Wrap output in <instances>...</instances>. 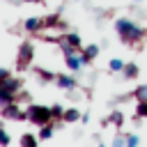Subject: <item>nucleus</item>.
Returning <instances> with one entry per match:
<instances>
[{
    "mask_svg": "<svg viewBox=\"0 0 147 147\" xmlns=\"http://www.w3.org/2000/svg\"><path fill=\"white\" fill-rule=\"evenodd\" d=\"M37 74L41 76V80H55V74H51V71H46L41 67H37Z\"/></svg>",
    "mask_w": 147,
    "mask_h": 147,
    "instance_id": "f3484780",
    "label": "nucleus"
},
{
    "mask_svg": "<svg viewBox=\"0 0 147 147\" xmlns=\"http://www.w3.org/2000/svg\"><path fill=\"white\" fill-rule=\"evenodd\" d=\"M57 25H62V21H60L57 14H51V16L44 18V28H57Z\"/></svg>",
    "mask_w": 147,
    "mask_h": 147,
    "instance_id": "f8f14e48",
    "label": "nucleus"
},
{
    "mask_svg": "<svg viewBox=\"0 0 147 147\" xmlns=\"http://www.w3.org/2000/svg\"><path fill=\"white\" fill-rule=\"evenodd\" d=\"M32 57H34V46L30 41H23L18 46V55H16V69L18 71H25L30 64H32Z\"/></svg>",
    "mask_w": 147,
    "mask_h": 147,
    "instance_id": "7ed1b4c3",
    "label": "nucleus"
},
{
    "mask_svg": "<svg viewBox=\"0 0 147 147\" xmlns=\"http://www.w3.org/2000/svg\"><path fill=\"white\" fill-rule=\"evenodd\" d=\"M55 85L62 87V90H74L76 87V78L69 76V74H57L55 76Z\"/></svg>",
    "mask_w": 147,
    "mask_h": 147,
    "instance_id": "39448f33",
    "label": "nucleus"
},
{
    "mask_svg": "<svg viewBox=\"0 0 147 147\" xmlns=\"http://www.w3.org/2000/svg\"><path fill=\"white\" fill-rule=\"evenodd\" d=\"M23 2H44V0H23Z\"/></svg>",
    "mask_w": 147,
    "mask_h": 147,
    "instance_id": "5701e85b",
    "label": "nucleus"
},
{
    "mask_svg": "<svg viewBox=\"0 0 147 147\" xmlns=\"http://www.w3.org/2000/svg\"><path fill=\"white\" fill-rule=\"evenodd\" d=\"M138 142H140V140H138V136H126V145H131V147H133V145H138Z\"/></svg>",
    "mask_w": 147,
    "mask_h": 147,
    "instance_id": "aec40b11",
    "label": "nucleus"
},
{
    "mask_svg": "<svg viewBox=\"0 0 147 147\" xmlns=\"http://www.w3.org/2000/svg\"><path fill=\"white\" fill-rule=\"evenodd\" d=\"M115 30H117L119 39H122L124 44H129V46H138V44L147 37V32H145L142 28H138L133 21H129V18H117V21H115Z\"/></svg>",
    "mask_w": 147,
    "mask_h": 147,
    "instance_id": "f257e3e1",
    "label": "nucleus"
},
{
    "mask_svg": "<svg viewBox=\"0 0 147 147\" xmlns=\"http://www.w3.org/2000/svg\"><path fill=\"white\" fill-rule=\"evenodd\" d=\"M11 142V138H9V133L5 131V129H0V145H9Z\"/></svg>",
    "mask_w": 147,
    "mask_h": 147,
    "instance_id": "6ab92c4d",
    "label": "nucleus"
},
{
    "mask_svg": "<svg viewBox=\"0 0 147 147\" xmlns=\"http://www.w3.org/2000/svg\"><path fill=\"white\" fill-rule=\"evenodd\" d=\"M9 78V69H2L0 67V80H7Z\"/></svg>",
    "mask_w": 147,
    "mask_h": 147,
    "instance_id": "4be33fe9",
    "label": "nucleus"
},
{
    "mask_svg": "<svg viewBox=\"0 0 147 147\" xmlns=\"http://www.w3.org/2000/svg\"><path fill=\"white\" fill-rule=\"evenodd\" d=\"M133 96H136L138 101H147V85H140V87L133 92Z\"/></svg>",
    "mask_w": 147,
    "mask_h": 147,
    "instance_id": "dca6fc26",
    "label": "nucleus"
},
{
    "mask_svg": "<svg viewBox=\"0 0 147 147\" xmlns=\"http://www.w3.org/2000/svg\"><path fill=\"white\" fill-rule=\"evenodd\" d=\"M18 142H21V145H37V136L25 133V136H21V138H18Z\"/></svg>",
    "mask_w": 147,
    "mask_h": 147,
    "instance_id": "2eb2a0df",
    "label": "nucleus"
},
{
    "mask_svg": "<svg viewBox=\"0 0 147 147\" xmlns=\"http://www.w3.org/2000/svg\"><path fill=\"white\" fill-rule=\"evenodd\" d=\"M53 122H48V124H44L41 126V131H39V140H51L53 138Z\"/></svg>",
    "mask_w": 147,
    "mask_h": 147,
    "instance_id": "9b49d317",
    "label": "nucleus"
},
{
    "mask_svg": "<svg viewBox=\"0 0 147 147\" xmlns=\"http://www.w3.org/2000/svg\"><path fill=\"white\" fill-rule=\"evenodd\" d=\"M138 74H140V69H138V64H136V62L124 64V76H126V78H138Z\"/></svg>",
    "mask_w": 147,
    "mask_h": 147,
    "instance_id": "9d476101",
    "label": "nucleus"
},
{
    "mask_svg": "<svg viewBox=\"0 0 147 147\" xmlns=\"http://www.w3.org/2000/svg\"><path fill=\"white\" fill-rule=\"evenodd\" d=\"M60 44H67V46H71V48H80V37L76 34V32H69V34H64L62 39H60Z\"/></svg>",
    "mask_w": 147,
    "mask_h": 147,
    "instance_id": "6e6552de",
    "label": "nucleus"
},
{
    "mask_svg": "<svg viewBox=\"0 0 147 147\" xmlns=\"http://www.w3.org/2000/svg\"><path fill=\"white\" fill-rule=\"evenodd\" d=\"M51 113H53V119H62V117H64V108H62L60 103H53V106H51Z\"/></svg>",
    "mask_w": 147,
    "mask_h": 147,
    "instance_id": "4468645a",
    "label": "nucleus"
},
{
    "mask_svg": "<svg viewBox=\"0 0 147 147\" xmlns=\"http://www.w3.org/2000/svg\"><path fill=\"white\" fill-rule=\"evenodd\" d=\"M0 115L5 117V119H14V122H21V119H28V108L23 110L16 101L14 103H7V106H2L0 108Z\"/></svg>",
    "mask_w": 147,
    "mask_h": 147,
    "instance_id": "20e7f679",
    "label": "nucleus"
},
{
    "mask_svg": "<svg viewBox=\"0 0 147 147\" xmlns=\"http://www.w3.org/2000/svg\"><path fill=\"white\" fill-rule=\"evenodd\" d=\"M136 115H138V117H147V101H138Z\"/></svg>",
    "mask_w": 147,
    "mask_h": 147,
    "instance_id": "a211bd4d",
    "label": "nucleus"
},
{
    "mask_svg": "<svg viewBox=\"0 0 147 147\" xmlns=\"http://www.w3.org/2000/svg\"><path fill=\"white\" fill-rule=\"evenodd\" d=\"M44 28V18H37V16H30V18H25V23H23V30L25 32H37V30H41Z\"/></svg>",
    "mask_w": 147,
    "mask_h": 147,
    "instance_id": "423d86ee",
    "label": "nucleus"
},
{
    "mask_svg": "<svg viewBox=\"0 0 147 147\" xmlns=\"http://www.w3.org/2000/svg\"><path fill=\"white\" fill-rule=\"evenodd\" d=\"M99 55V46H87V48H83V53H80V57H83V64H90L94 57Z\"/></svg>",
    "mask_w": 147,
    "mask_h": 147,
    "instance_id": "0eeeda50",
    "label": "nucleus"
},
{
    "mask_svg": "<svg viewBox=\"0 0 147 147\" xmlns=\"http://www.w3.org/2000/svg\"><path fill=\"white\" fill-rule=\"evenodd\" d=\"M108 69H110V71H124V62H122L119 57H113L110 64H108Z\"/></svg>",
    "mask_w": 147,
    "mask_h": 147,
    "instance_id": "ddd939ff",
    "label": "nucleus"
},
{
    "mask_svg": "<svg viewBox=\"0 0 147 147\" xmlns=\"http://www.w3.org/2000/svg\"><path fill=\"white\" fill-rule=\"evenodd\" d=\"M62 119H64L67 124H74V122H78V119H83V117H80V110H76V108H67Z\"/></svg>",
    "mask_w": 147,
    "mask_h": 147,
    "instance_id": "1a4fd4ad",
    "label": "nucleus"
},
{
    "mask_svg": "<svg viewBox=\"0 0 147 147\" xmlns=\"http://www.w3.org/2000/svg\"><path fill=\"white\" fill-rule=\"evenodd\" d=\"M28 119L34 126H44V124L53 122V113H51V108H46L41 103H30L28 106Z\"/></svg>",
    "mask_w": 147,
    "mask_h": 147,
    "instance_id": "f03ea898",
    "label": "nucleus"
},
{
    "mask_svg": "<svg viewBox=\"0 0 147 147\" xmlns=\"http://www.w3.org/2000/svg\"><path fill=\"white\" fill-rule=\"evenodd\" d=\"M113 124H115V126H122V115H119V113L113 115Z\"/></svg>",
    "mask_w": 147,
    "mask_h": 147,
    "instance_id": "412c9836",
    "label": "nucleus"
},
{
    "mask_svg": "<svg viewBox=\"0 0 147 147\" xmlns=\"http://www.w3.org/2000/svg\"><path fill=\"white\" fill-rule=\"evenodd\" d=\"M136 2H140V0H136Z\"/></svg>",
    "mask_w": 147,
    "mask_h": 147,
    "instance_id": "b1692460",
    "label": "nucleus"
}]
</instances>
